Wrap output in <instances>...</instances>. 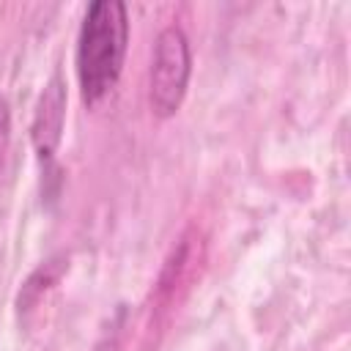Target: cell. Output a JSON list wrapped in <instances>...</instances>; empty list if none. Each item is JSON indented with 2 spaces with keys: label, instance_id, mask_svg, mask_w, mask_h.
<instances>
[{
  "label": "cell",
  "instance_id": "cell-1",
  "mask_svg": "<svg viewBox=\"0 0 351 351\" xmlns=\"http://www.w3.org/2000/svg\"><path fill=\"white\" fill-rule=\"evenodd\" d=\"M129 44V14L121 0L88 5L77 36V82L88 107L104 101L118 85Z\"/></svg>",
  "mask_w": 351,
  "mask_h": 351
},
{
  "label": "cell",
  "instance_id": "cell-2",
  "mask_svg": "<svg viewBox=\"0 0 351 351\" xmlns=\"http://www.w3.org/2000/svg\"><path fill=\"white\" fill-rule=\"evenodd\" d=\"M192 74L189 38L178 25H167L154 44L151 74H148V101L159 118L178 112Z\"/></svg>",
  "mask_w": 351,
  "mask_h": 351
},
{
  "label": "cell",
  "instance_id": "cell-3",
  "mask_svg": "<svg viewBox=\"0 0 351 351\" xmlns=\"http://www.w3.org/2000/svg\"><path fill=\"white\" fill-rule=\"evenodd\" d=\"M63 118H66V88L60 82V77H52L47 82V88L38 96L36 104V115H33V143L38 156H52L55 145L60 143V132H63Z\"/></svg>",
  "mask_w": 351,
  "mask_h": 351
},
{
  "label": "cell",
  "instance_id": "cell-4",
  "mask_svg": "<svg viewBox=\"0 0 351 351\" xmlns=\"http://www.w3.org/2000/svg\"><path fill=\"white\" fill-rule=\"evenodd\" d=\"M8 143H11V110H8V101L0 96V170L5 165Z\"/></svg>",
  "mask_w": 351,
  "mask_h": 351
}]
</instances>
